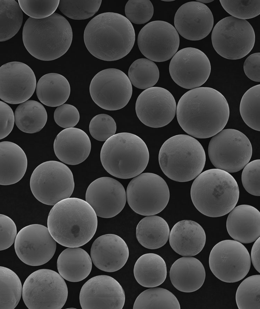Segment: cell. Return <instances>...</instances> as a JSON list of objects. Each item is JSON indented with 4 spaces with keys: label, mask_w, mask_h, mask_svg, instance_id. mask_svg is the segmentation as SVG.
<instances>
[{
    "label": "cell",
    "mask_w": 260,
    "mask_h": 309,
    "mask_svg": "<svg viewBox=\"0 0 260 309\" xmlns=\"http://www.w3.org/2000/svg\"><path fill=\"white\" fill-rule=\"evenodd\" d=\"M178 122L189 135L205 139L214 136L224 128L230 108L224 96L209 87H199L185 92L177 105Z\"/></svg>",
    "instance_id": "6da1fadb"
},
{
    "label": "cell",
    "mask_w": 260,
    "mask_h": 309,
    "mask_svg": "<svg viewBox=\"0 0 260 309\" xmlns=\"http://www.w3.org/2000/svg\"><path fill=\"white\" fill-rule=\"evenodd\" d=\"M84 42L88 51L104 61H115L127 55L135 42L132 23L123 15L105 12L93 17L84 32Z\"/></svg>",
    "instance_id": "7a4b0ae2"
},
{
    "label": "cell",
    "mask_w": 260,
    "mask_h": 309,
    "mask_svg": "<svg viewBox=\"0 0 260 309\" xmlns=\"http://www.w3.org/2000/svg\"><path fill=\"white\" fill-rule=\"evenodd\" d=\"M47 226L58 244L68 248L80 247L89 242L95 233L97 215L85 200L70 197L51 208Z\"/></svg>",
    "instance_id": "3957f363"
},
{
    "label": "cell",
    "mask_w": 260,
    "mask_h": 309,
    "mask_svg": "<svg viewBox=\"0 0 260 309\" xmlns=\"http://www.w3.org/2000/svg\"><path fill=\"white\" fill-rule=\"evenodd\" d=\"M236 179L229 172L217 168L207 170L194 180L190 189L192 202L197 210L209 217L230 212L239 197Z\"/></svg>",
    "instance_id": "277c9868"
},
{
    "label": "cell",
    "mask_w": 260,
    "mask_h": 309,
    "mask_svg": "<svg viewBox=\"0 0 260 309\" xmlns=\"http://www.w3.org/2000/svg\"><path fill=\"white\" fill-rule=\"evenodd\" d=\"M73 39L72 27L58 13L43 19L28 18L22 30L24 47L33 57L51 61L64 55Z\"/></svg>",
    "instance_id": "5b68a950"
},
{
    "label": "cell",
    "mask_w": 260,
    "mask_h": 309,
    "mask_svg": "<svg viewBox=\"0 0 260 309\" xmlns=\"http://www.w3.org/2000/svg\"><path fill=\"white\" fill-rule=\"evenodd\" d=\"M101 163L111 175L129 179L146 169L149 153L145 142L138 136L127 132L116 134L107 140L101 152Z\"/></svg>",
    "instance_id": "8992f818"
},
{
    "label": "cell",
    "mask_w": 260,
    "mask_h": 309,
    "mask_svg": "<svg viewBox=\"0 0 260 309\" xmlns=\"http://www.w3.org/2000/svg\"><path fill=\"white\" fill-rule=\"evenodd\" d=\"M158 161L162 171L170 179L187 182L201 173L205 165L206 154L201 144L193 137L178 134L162 144Z\"/></svg>",
    "instance_id": "52a82bcc"
},
{
    "label": "cell",
    "mask_w": 260,
    "mask_h": 309,
    "mask_svg": "<svg viewBox=\"0 0 260 309\" xmlns=\"http://www.w3.org/2000/svg\"><path fill=\"white\" fill-rule=\"evenodd\" d=\"M75 187L70 169L64 163L48 161L38 165L30 179V188L35 197L41 203L54 205L70 198Z\"/></svg>",
    "instance_id": "ba28073f"
},
{
    "label": "cell",
    "mask_w": 260,
    "mask_h": 309,
    "mask_svg": "<svg viewBox=\"0 0 260 309\" xmlns=\"http://www.w3.org/2000/svg\"><path fill=\"white\" fill-rule=\"evenodd\" d=\"M68 295L63 278L51 269L34 271L23 285V300L29 309H60L65 304Z\"/></svg>",
    "instance_id": "9c48e42d"
},
{
    "label": "cell",
    "mask_w": 260,
    "mask_h": 309,
    "mask_svg": "<svg viewBox=\"0 0 260 309\" xmlns=\"http://www.w3.org/2000/svg\"><path fill=\"white\" fill-rule=\"evenodd\" d=\"M252 153V145L247 137L233 129L221 130L212 137L208 145L212 164L229 173L242 169L249 163Z\"/></svg>",
    "instance_id": "30bf717a"
},
{
    "label": "cell",
    "mask_w": 260,
    "mask_h": 309,
    "mask_svg": "<svg viewBox=\"0 0 260 309\" xmlns=\"http://www.w3.org/2000/svg\"><path fill=\"white\" fill-rule=\"evenodd\" d=\"M255 40L254 29L246 20L228 16L219 20L211 34L213 47L221 56L239 59L252 49Z\"/></svg>",
    "instance_id": "8fae6325"
},
{
    "label": "cell",
    "mask_w": 260,
    "mask_h": 309,
    "mask_svg": "<svg viewBox=\"0 0 260 309\" xmlns=\"http://www.w3.org/2000/svg\"><path fill=\"white\" fill-rule=\"evenodd\" d=\"M130 207L142 215H153L162 211L170 199V191L165 180L157 174L146 172L135 177L126 189Z\"/></svg>",
    "instance_id": "7c38bea8"
},
{
    "label": "cell",
    "mask_w": 260,
    "mask_h": 309,
    "mask_svg": "<svg viewBox=\"0 0 260 309\" xmlns=\"http://www.w3.org/2000/svg\"><path fill=\"white\" fill-rule=\"evenodd\" d=\"M251 261L245 246L237 240L230 239L216 244L209 257V267L213 274L226 283L237 282L246 276Z\"/></svg>",
    "instance_id": "4fadbf2b"
},
{
    "label": "cell",
    "mask_w": 260,
    "mask_h": 309,
    "mask_svg": "<svg viewBox=\"0 0 260 309\" xmlns=\"http://www.w3.org/2000/svg\"><path fill=\"white\" fill-rule=\"evenodd\" d=\"M89 92L98 106L113 111L122 109L127 104L133 87L128 77L123 72L109 68L100 71L93 77Z\"/></svg>",
    "instance_id": "5bb4252c"
},
{
    "label": "cell",
    "mask_w": 260,
    "mask_h": 309,
    "mask_svg": "<svg viewBox=\"0 0 260 309\" xmlns=\"http://www.w3.org/2000/svg\"><path fill=\"white\" fill-rule=\"evenodd\" d=\"M138 45L148 59L163 62L177 52L180 39L175 27L168 22L155 20L146 24L138 36Z\"/></svg>",
    "instance_id": "9a60e30c"
},
{
    "label": "cell",
    "mask_w": 260,
    "mask_h": 309,
    "mask_svg": "<svg viewBox=\"0 0 260 309\" xmlns=\"http://www.w3.org/2000/svg\"><path fill=\"white\" fill-rule=\"evenodd\" d=\"M211 64L203 51L193 47H186L177 51L169 65V73L179 86L192 89L200 87L209 77Z\"/></svg>",
    "instance_id": "2e32d148"
},
{
    "label": "cell",
    "mask_w": 260,
    "mask_h": 309,
    "mask_svg": "<svg viewBox=\"0 0 260 309\" xmlns=\"http://www.w3.org/2000/svg\"><path fill=\"white\" fill-rule=\"evenodd\" d=\"M14 248L17 256L23 263L30 266H40L53 257L56 241L48 227L35 224L26 226L18 232Z\"/></svg>",
    "instance_id": "e0dca14e"
},
{
    "label": "cell",
    "mask_w": 260,
    "mask_h": 309,
    "mask_svg": "<svg viewBox=\"0 0 260 309\" xmlns=\"http://www.w3.org/2000/svg\"><path fill=\"white\" fill-rule=\"evenodd\" d=\"M176 109L172 94L160 87L143 90L137 98L135 105L139 120L146 126L155 128L169 124L174 118Z\"/></svg>",
    "instance_id": "ac0fdd59"
},
{
    "label": "cell",
    "mask_w": 260,
    "mask_h": 309,
    "mask_svg": "<svg viewBox=\"0 0 260 309\" xmlns=\"http://www.w3.org/2000/svg\"><path fill=\"white\" fill-rule=\"evenodd\" d=\"M36 86L35 73L26 64L15 61L0 67V98L4 102L23 103L32 96Z\"/></svg>",
    "instance_id": "d6986e66"
},
{
    "label": "cell",
    "mask_w": 260,
    "mask_h": 309,
    "mask_svg": "<svg viewBox=\"0 0 260 309\" xmlns=\"http://www.w3.org/2000/svg\"><path fill=\"white\" fill-rule=\"evenodd\" d=\"M125 294L119 282L107 275H99L88 280L79 294L82 309H122Z\"/></svg>",
    "instance_id": "ffe728a7"
},
{
    "label": "cell",
    "mask_w": 260,
    "mask_h": 309,
    "mask_svg": "<svg viewBox=\"0 0 260 309\" xmlns=\"http://www.w3.org/2000/svg\"><path fill=\"white\" fill-rule=\"evenodd\" d=\"M126 199V193L122 184L110 177H102L93 181L85 194V201L97 216L103 218L117 215L123 209Z\"/></svg>",
    "instance_id": "44dd1931"
},
{
    "label": "cell",
    "mask_w": 260,
    "mask_h": 309,
    "mask_svg": "<svg viewBox=\"0 0 260 309\" xmlns=\"http://www.w3.org/2000/svg\"><path fill=\"white\" fill-rule=\"evenodd\" d=\"M214 18L210 9L199 2H189L183 4L176 11L174 25L178 33L184 38L198 41L207 37L211 32Z\"/></svg>",
    "instance_id": "7402d4cb"
},
{
    "label": "cell",
    "mask_w": 260,
    "mask_h": 309,
    "mask_svg": "<svg viewBox=\"0 0 260 309\" xmlns=\"http://www.w3.org/2000/svg\"><path fill=\"white\" fill-rule=\"evenodd\" d=\"M128 256L126 242L116 234L101 235L91 245L92 261L98 268L104 271L113 272L120 269L126 263Z\"/></svg>",
    "instance_id": "603a6c76"
},
{
    "label": "cell",
    "mask_w": 260,
    "mask_h": 309,
    "mask_svg": "<svg viewBox=\"0 0 260 309\" xmlns=\"http://www.w3.org/2000/svg\"><path fill=\"white\" fill-rule=\"evenodd\" d=\"M53 148L57 158L62 163L76 165L84 162L91 150L90 140L82 130L65 129L55 138Z\"/></svg>",
    "instance_id": "cb8c5ba5"
},
{
    "label": "cell",
    "mask_w": 260,
    "mask_h": 309,
    "mask_svg": "<svg viewBox=\"0 0 260 309\" xmlns=\"http://www.w3.org/2000/svg\"><path fill=\"white\" fill-rule=\"evenodd\" d=\"M230 236L242 243L255 241L260 236V211L247 204L235 207L226 220Z\"/></svg>",
    "instance_id": "d4e9b609"
},
{
    "label": "cell",
    "mask_w": 260,
    "mask_h": 309,
    "mask_svg": "<svg viewBox=\"0 0 260 309\" xmlns=\"http://www.w3.org/2000/svg\"><path fill=\"white\" fill-rule=\"evenodd\" d=\"M206 234L203 227L195 221L184 220L172 228L169 243L172 249L182 256H193L204 248Z\"/></svg>",
    "instance_id": "484cf974"
},
{
    "label": "cell",
    "mask_w": 260,
    "mask_h": 309,
    "mask_svg": "<svg viewBox=\"0 0 260 309\" xmlns=\"http://www.w3.org/2000/svg\"><path fill=\"white\" fill-rule=\"evenodd\" d=\"M205 277L203 265L192 257L179 258L172 265L170 270V278L173 286L185 293L199 289L203 285Z\"/></svg>",
    "instance_id": "4316f807"
},
{
    "label": "cell",
    "mask_w": 260,
    "mask_h": 309,
    "mask_svg": "<svg viewBox=\"0 0 260 309\" xmlns=\"http://www.w3.org/2000/svg\"><path fill=\"white\" fill-rule=\"evenodd\" d=\"M27 159L24 150L10 141L0 142V184L16 183L24 175Z\"/></svg>",
    "instance_id": "83f0119b"
},
{
    "label": "cell",
    "mask_w": 260,
    "mask_h": 309,
    "mask_svg": "<svg viewBox=\"0 0 260 309\" xmlns=\"http://www.w3.org/2000/svg\"><path fill=\"white\" fill-rule=\"evenodd\" d=\"M91 257L80 247L68 248L59 255L57 268L66 280L78 282L86 278L92 269Z\"/></svg>",
    "instance_id": "f1b7e54d"
},
{
    "label": "cell",
    "mask_w": 260,
    "mask_h": 309,
    "mask_svg": "<svg viewBox=\"0 0 260 309\" xmlns=\"http://www.w3.org/2000/svg\"><path fill=\"white\" fill-rule=\"evenodd\" d=\"M71 92L70 83L63 75L50 73L38 81L36 94L39 101L49 107H58L68 100Z\"/></svg>",
    "instance_id": "f546056e"
},
{
    "label": "cell",
    "mask_w": 260,
    "mask_h": 309,
    "mask_svg": "<svg viewBox=\"0 0 260 309\" xmlns=\"http://www.w3.org/2000/svg\"><path fill=\"white\" fill-rule=\"evenodd\" d=\"M134 274L141 286L152 288L159 286L167 277V266L164 259L154 253H146L136 261Z\"/></svg>",
    "instance_id": "4dcf8cb0"
},
{
    "label": "cell",
    "mask_w": 260,
    "mask_h": 309,
    "mask_svg": "<svg viewBox=\"0 0 260 309\" xmlns=\"http://www.w3.org/2000/svg\"><path fill=\"white\" fill-rule=\"evenodd\" d=\"M168 224L162 218L149 215L138 223L136 230L138 242L144 248L157 249L164 246L170 236Z\"/></svg>",
    "instance_id": "1f68e13d"
},
{
    "label": "cell",
    "mask_w": 260,
    "mask_h": 309,
    "mask_svg": "<svg viewBox=\"0 0 260 309\" xmlns=\"http://www.w3.org/2000/svg\"><path fill=\"white\" fill-rule=\"evenodd\" d=\"M15 121L21 131L32 134L40 131L47 120V113L44 106L35 100H27L20 104L15 112Z\"/></svg>",
    "instance_id": "d6a6232c"
},
{
    "label": "cell",
    "mask_w": 260,
    "mask_h": 309,
    "mask_svg": "<svg viewBox=\"0 0 260 309\" xmlns=\"http://www.w3.org/2000/svg\"><path fill=\"white\" fill-rule=\"evenodd\" d=\"M176 297L162 288L152 287L141 293L136 298L134 309H180Z\"/></svg>",
    "instance_id": "836d02e7"
},
{
    "label": "cell",
    "mask_w": 260,
    "mask_h": 309,
    "mask_svg": "<svg viewBox=\"0 0 260 309\" xmlns=\"http://www.w3.org/2000/svg\"><path fill=\"white\" fill-rule=\"evenodd\" d=\"M23 11L15 0H0V41H7L19 30Z\"/></svg>",
    "instance_id": "e575fe53"
},
{
    "label": "cell",
    "mask_w": 260,
    "mask_h": 309,
    "mask_svg": "<svg viewBox=\"0 0 260 309\" xmlns=\"http://www.w3.org/2000/svg\"><path fill=\"white\" fill-rule=\"evenodd\" d=\"M21 282L13 271L0 267V309H14L22 294Z\"/></svg>",
    "instance_id": "d590c367"
},
{
    "label": "cell",
    "mask_w": 260,
    "mask_h": 309,
    "mask_svg": "<svg viewBox=\"0 0 260 309\" xmlns=\"http://www.w3.org/2000/svg\"><path fill=\"white\" fill-rule=\"evenodd\" d=\"M128 77L135 87L146 89L153 87L157 82L159 72L153 61L142 58L132 64L128 71Z\"/></svg>",
    "instance_id": "8d00e7d4"
},
{
    "label": "cell",
    "mask_w": 260,
    "mask_h": 309,
    "mask_svg": "<svg viewBox=\"0 0 260 309\" xmlns=\"http://www.w3.org/2000/svg\"><path fill=\"white\" fill-rule=\"evenodd\" d=\"M239 109L245 123L251 129L260 131V84L250 87L244 94Z\"/></svg>",
    "instance_id": "74e56055"
},
{
    "label": "cell",
    "mask_w": 260,
    "mask_h": 309,
    "mask_svg": "<svg viewBox=\"0 0 260 309\" xmlns=\"http://www.w3.org/2000/svg\"><path fill=\"white\" fill-rule=\"evenodd\" d=\"M236 301L239 309L260 308V274L248 276L241 283Z\"/></svg>",
    "instance_id": "f35d334b"
},
{
    "label": "cell",
    "mask_w": 260,
    "mask_h": 309,
    "mask_svg": "<svg viewBox=\"0 0 260 309\" xmlns=\"http://www.w3.org/2000/svg\"><path fill=\"white\" fill-rule=\"evenodd\" d=\"M101 0L60 1L58 9L68 17L74 20L90 18L99 10Z\"/></svg>",
    "instance_id": "ab89813d"
},
{
    "label": "cell",
    "mask_w": 260,
    "mask_h": 309,
    "mask_svg": "<svg viewBox=\"0 0 260 309\" xmlns=\"http://www.w3.org/2000/svg\"><path fill=\"white\" fill-rule=\"evenodd\" d=\"M220 3L232 16L246 20L260 14V1H223Z\"/></svg>",
    "instance_id": "60d3db41"
},
{
    "label": "cell",
    "mask_w": 260,
    "mask_h": 309,
    "mask_svg": "<svg viewBox=\"0 0 260 309\" xmlns=\"http://www.w3.org/2000/svg\"><path fill=\"white\" fill-rule=\"evenodd\" d=\"M153 5L149 0H129L125 6L126 18L136 24H144L152 17Z\"/></svg>",
    "instance_id": "b9f144b4"
},
{
    "label": "cell",
    "mask_w": 260,
    "mask_h": 309,
    "mask_svg": "<svg viewBox=\"0 0 260 309\" xmlns=\"http://www.w3.org/2000/svg\"><path fill=\"white\" fill-rule=\"evenodd\" d=\"M22 11L30 18L43 19L53 14L58 7L60 1L18 0Z\"/></svg>",
    "instance_id": "7bdbcfd3"
},
{
    "label": "cell",
    "mask_w": 260,
    "mask_h": 309,
    "mask_svg": "<svg viewBox=\"0 0 260 309\" xmlns=\"http://www.w3.org/2000/svg\"><path fill=\"white\" fill-rule=\"evenodd\" d=\"M89 130L93 138L100 141H106L115 134L116 123L111 116L99 114L91 119Z\"/></svg>",
    "instance_id": "ee69618b"
},
{
    "label": "cell",
    "mask_w": 260,
    "mask_h": 309,
    "mask_svg": "<svg viewBox=\"0 0 260 309\" xmlns=\"http://www.w3.org/2000/svg\"><path fill=\"white\" fill-rule=\"evenodd\" d=\"M241 179L243 187L248 193L260 196V159L253 160L244 167Z\"/></svg>",
    "instance_id": "f6af8a7d"
},
{
    "label": "cell",
    "mask_w": 260,
    "mask_h": 309,
    "mask_svg": "<svg viewBox=\"0 0 260 309\" xmlns=\"http://www.w3.org/2000/svg\"><path fill=\"white\" fill-rule=\"evenodd\" d=\"M54 119L56 123L61 128H74L79 121L80 114L74 106L63 104L55 110Z\"/></svg>",
    "instance_id": "bcb514c9"
},
{
    "label": "cell",
    "mask_w": 260,
    "mask_h": 309,
    "mask_svg": "<svg viewBox=\"0 0 260 309\" xmlns=\"http://www.w3.org/2000/svg\"><path fill=\"white\" fill-rule=\"evenodd\" d=\"M17 228L14 222L9 217L0 214V251L10 248L16 237Z\"/></svg>",
    "instance_id": "7dc6e473"
},
{
    "label": "cell",
    "mask_w": 260,
    "mask_h": 309,
    "mask_svg": "<svg viewBox=\"0 0 260 309\" xmlns=\"http://www.w3.org/2000/svg\"><path fill=\"white\" fill-rule=\"evenodd\" d=\"M15 115L12 108L5 102L0 101V139L8 136L13 130Z\"/></svg>",
    "instance_id": "c3c4849f"
},
{
    "label": "cell",
    "mask_w": 260,
    "mask_h": 309,
    "mask_svg": "<svg viewBox=\"0 0 260 309\" xmlns=\"http://www.w3.org/2000/svg\"><path fill=\"white\" fill-rule=\"evenodd\" d=\"M243 70L249 79L260 82V52L251 54L246 58L244 63Z\"/></svg>",
    "instance_id": "681fc988"
},
{
    "label": "cell",
    "mask_w": 260,
    "mask_h": 309,
    "mask_svg": "<svg viewBox=\"0 0 260 309\" xmlns=\"http://www.w3.org/2000/svg\"><path fill=\"white\" fill-rule=\"evenodd\" d=\"M251 260L255 269L260 273V236L254 241L252 247Z\"/></svg>",
    "instance_id": "f907efd6"
},
{
    "label": "cell",
    "mask_w": 260,
    "mask_h": 309,
    "mask_svg": "<svg viewBox=\"0 0 260 309\" xmlns=\"http://www.w3.org/2000/svg\"><path fill=\"white\" fill-rule=\"evenodd\" d=\"M197 1L199 2L200 3H203L204 4H205L207 3H211V2H213V0H199V1Z\"/></svg>",
    "instance_id": "816d5d0a"
}]
</instances>
